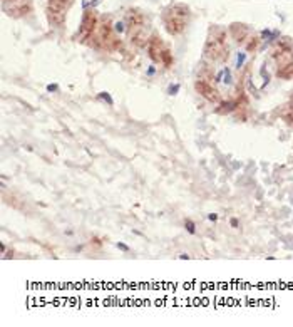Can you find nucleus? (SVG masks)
<instances>
[{"label": "nucleus", "mask_w": 293, "mask_h": 327, "mask_svg": "<svg viewBox=\"0 0 293 327\" xmlns=\"http://www.w3.org/2000/svg\"><path fill=\"white\" fill-rule=\"evenodd\" d=\"M194 87H196V91H198L203 97H206L208 101H213V102H218V101H220V92H218L214 87L209 86L208 82H204V81H196Z\"/></svg>", "instance_id": "nucleus-1"}, {"label": "nucleus", "mask_w": 293, "mask_h": 327, "mask_svg": "<svg viewBox=\"0 0 293 327\" xmlns=\"http://www.w3.org/2000/svg\"><path fill=\"white\" fill-rule=\"evenodd\" d=\"M245 60H246V54L240 52V54H238V57H236V69H240V67H243V64H245Z\"/></svg>", "instance_id": "nucleus-2"}, {"label": "nucleus", "mask_w": 293, "mask_h": 327, "mask_svg": "<svg viewBox=\"0 0 293 327\" xmlns=\"http://www.w3.org/2000/svg\"><path fill=\"white\" fill-rule=\"evenodd\" d=\"M223 82L231 84V72H230V69H228V67H225V69H223Z\"/></svg>", "instance_id": "nucleus-3"}, {"label": "nucleus", "mask_w": 293, "mask_h": 327, "mask_svg": "<svg viewBox=\"0 0 293 327\" xmlns=\"http://www.w3.org/2000/svg\"><path fill=\"white\" fill-rule=\"evenodd\" d=\"M184 227H186V230L189 232L191 235H194L196 233V225H194L191 220H186V223H184Z\"/></svg>", "instance_id": "nucleus-4"}, {"label": "nucleus", "mask_w": 293, "mask_h": 327, "mask_svg": "<svg viewBox=\"0 0 293 327\" xmlns=\"http://www.w3.org/2000/svg\"><path fill=\"white\" fill-rule=\"evenodd\" d=\"M99 97H100L102 101H106L109 106H112V104H114V101H112V97L109 96V92H100V94H99Z\"/></svg>", "instance_id": "nucleus-5"}, {"label": "nucleus", "mask_w": 293, "mask_h": 327, "mask_svg": "<svg viewBox=\"0 0 293 327\" xmlns=\"http://www.w3.org/2000/svg\"><path fill=\"white\" fill-rule=\"evenodd\" d=\"M179 89H181V86H179V84H174V86L171 84V86H169V89H167V94H171V96H174V94H178V92H179Z\"/></svg>", "instance_id": "nucleus-6"}, {"label": "nucleus", "mask_w": 293, "mask_h": 327, "mask_svg": "<svg viewBox=\"0 0 293 327\" xmlns=\"http://www.w3.org/2000/svg\"><path fill=\"white\" fill-rule=\"evenodd\" d=\"M47 91H49V92H55V91H57V84H49V86H47Z\"/></svg>", "instance_id": "nucleus-7"}, {"label": "nucleus", "mask_w": 293, "mask_h": 327, "mask_svg": "<svg viewBox=\"0 0 293 327\" xmlns=\"http://www.w3.org/2000/svg\"><path fill=\"white\" fill-rule=\"evenodd\" d=\"M208 220L216 221V220H218V215H216V213H209V215H208Z\"/></svg>", "instance_id": "nucleus-8"}, {"label": "nucleus", "mask_w": 293, "mask_h": 327, "mask_svg": "<svg viewBox=\"0 0 293 327\" xmlns=\"http://www.w3.org/2000/svg\"><path fill=\"white\" fill-rule=\"evenodd\" d=\"M117 248L124 250V252H129V247H127V245H124V243H117Z\"/></svg>", "instance_id": "nucleus-9"}, {"label": "nucleus", "mask_w": 293, "mask_h": 327, "mask_svg": "<svg viewBox=\"0 0 293 327\" xmlns=\"http://www.w3.org/2000/svg\"><path fill=\"white\" fill-rule=\"evenodd\" d=\"M116 30H117V32H122V30H124V25H122L121 22H117V24H116Z\"/></svg>", "instance_id": "nucleus-10"}, {"label": "nucleus", "mask_w": 293, "mask_h": 327, "mask_svg": "<svg viewBox=\"0 0 293 327\" xmlns=\"http://www.w3.org/2000/svg\"><path fill=\"white\" fill-rule=\"evenodd\" d=\"M154 72H156V69H154V67H149L146 74H147V76H154Z\"/></svg>", "instance_id": "nucleus-11"}, {"label": "nucleus", "mask_w": 293, "mask_h": 327, "mask_svg": "<svg viewBox=\"0 0 293 327\" xmlns=\"http://www.w3.org/2000/svg\"><path fill=\"white\" fill-rule=\"evenodd\" d=\"M230 223H231V227H233V228L238 227V220H236V218H231V221H230Z\"/></svg>", "instance_id": "nucleus-12"}, {"label": "nucleus", "mask_w": 293, "mask_h": 327, "mask_svg": "<svg viewBox=\"0 0 293 327\" xmlns=\"http://www.w3.org/2000/svg\"><path fill=\"white\" fill-rule=\"evenodd\" d=\"M179 258H181V260H184V258L188 260V258H189V255H186V253H181V255H179Z\"/></svg>", "instance_id": "nucleus-13"}]
</instances>
